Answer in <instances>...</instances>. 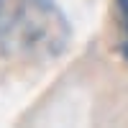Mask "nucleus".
Here are the masks:
<instances>
[{
    "mask_svg": "<svg viewBox=\"0 0 128 128\" xmlns=\"http://www.w3.org/2000/svg\"><path fill=\"white\" fill-rule=\"evenodd\" d=\"M72 26L54 0H0V56L49 62L64 54Z\"/></svg>",
    "mask_w": 128,
    "mask_h": 128,
    "instance_id": "f257e3e1",
    "label": "nucleus"
},
{
    "mask_svg": "<svg viewBox=\"0 0 128 128\" xmlns=\"http://www.w3.org/2000/svg\"><path fill=\"white\" fill-rule=\"evenodd\" d=\"M115 8L120 20V54L128 62V0H115Z\"/></svg>",
    "mask_w": 128,
    "mask_h": 128,
    "instance_id": "f03ea898",
    "label": "nucleus"
}]
</instances>
